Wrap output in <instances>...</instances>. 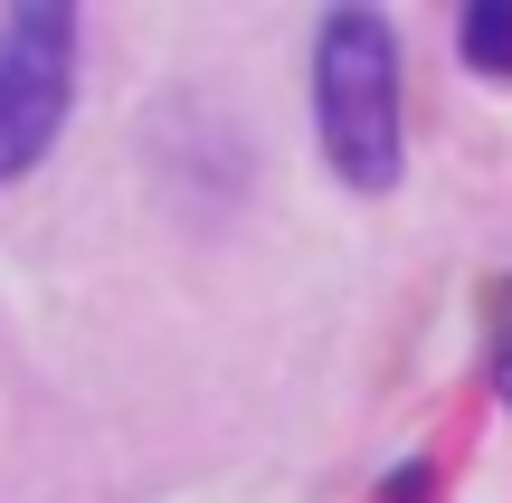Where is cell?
<instances>
[{
	"mask_svg": "<svg viewBox=\"0 0 512 503\" xmlns=\"http://www.w3.org/2000/svg\"><path fill=\"white\" fill-rule=\"evenodd\" d=\"M313 124L351 190L399 181V38L380 10H332L313 29Z\"/></svg>",
	"mask_w": 512,
	"mask_h": 503,
	"instance_id": "cell-1",
	"label": "cell"
},
{
	"mask_svg": "<svg viewBox=\"0 0 512 503\" xmlns=\"http://www.w3.org/2000/svg\"><path fill=\"white\" fill-rule=\"evenodd\" d=\"M67 105H76V10L67 0L0 10V181L38 171Z\"/></svg>",
	"mask_w": 512,
	"mask_h": 503,
	"instance_id": "cell-2",
	"label": "cell"
},
{
	"mask_svg": "<svg viewBox=\"0 0 512 503\" xmlns=\"http://www.w3.org/2000/svg\"><path fill=\"white\" fill-rule=\"evenodd\" d=\"M456 48H465L475 76H512V0H475L456 19Z\"/></svg>",
	"mask_w": 512,
	"mask_h": 503,
	"instance_id": "cell-3",
	"label": "cell"
},
{
	"mask_svg": "<svg viewBox=\"0 0 512 503\" xmlns=\"http://www.w3.org/2000/svg\"><path fill=\"white\" fill-rule=\"evenodd\" d=\"M484 333H494V390L512 409V276H494V295H484Z\"/></svg>",
	"mask_w": 512,
	"mask_h": 503,
	"instance_id": "cell-4",
	"label": "cell"
},
{
	"mask_svg": "<svg viewBox=\"0 0 512 503\" xmlns=\"http://www.w3.org/2000/svg\"><path fill=\"white\" fill-rule=\"evenodd\" d=\"M427 485H437V475L408 466V475H389V494H380V503H427Z\"/></svg>",
	"mask_w": 512,
	"mask_h": 503,
	"instance_id": "cell-5",
	"label": "cell"
}]
</instances>
